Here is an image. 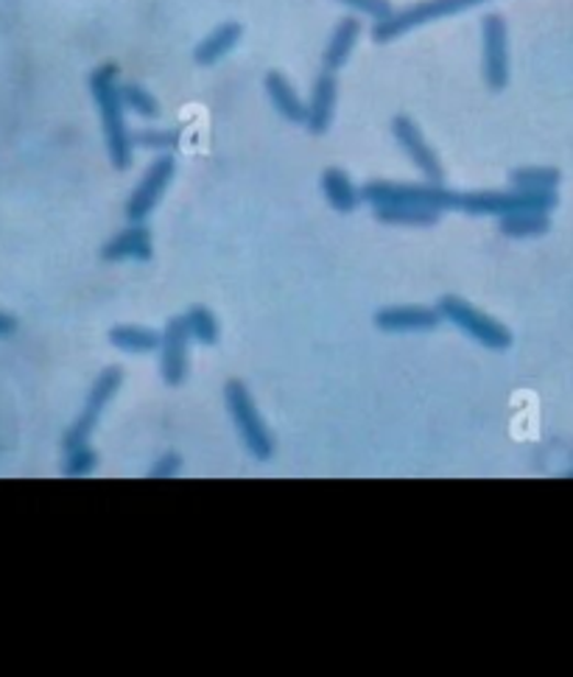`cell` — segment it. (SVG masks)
<instances>
[{"mask_svg":"<svg viewBox=\"0 0 573 677\" xmlns=\"http://www.w3.org/2000/svg\"><path fill=\"white\" fill-rule=\"evenodd\" d=\"M121 70L115 62H104L90 74V96H93L96 107H99L101 132H104V146L110 154V163L117 171H126L132 166V132L126 126V107L124 96H121V81H117Z\"/></svg>","mask_w":573,"mask_h":677,"instance_id":"1","label":"cell"},{"mask_svg":"<svg viewBox=\"0 0 573 677\" xmlns=\"http://www.w3.org/2000/svg\"><path fill=\"white\" fill-rule=\"evenodd\" d=\"M361 197L372 210L378 208H431L462 210V193L453 188H445V182H386V179H372L361 188Z\"/></svg>","mask_w":573,"mask_h":677,"instance_id":"2","label":"cell"},{"mask_svg":"<svg viewBox=\"0 0 573 677\" xmlns=\"http://www.w3.org/2000/svg\"><path fill=\"white\" fill-rule=\"evenodd\" d=\"M224 403H227V412L233 418L235 431H238L240 443L249 451V456L258 462L271 459L274 454V440H271L269 429H266L263 418H260L258 407H255L252 395L244 387V381H227L224 387Z\"/></svg>","mask_w":573,"mask_h":677,"instance_id":"3","label":"cell"},{"mask_svg":"<svg viewBox=\"0 0 573 677\" xmlns=\"http://www.w3.org/2000/svg\"><path fill=\"white\" fill-rule=\"evenodd\" d=\"M437 311L450 325H457L464 336L475 338V342H479L481 347H487V351H509L512 347L509 328L501 325L498 320H493V317L484 314V311H479L473 302L462 300V297H439Z\"/></svg>","mask_w":573,"mask_h":677,"instance_id":"4","label":"cell"},{"mask_svg":"<svg viewBox=\"0 0 573 677\" xmlns=\"http://www.w3.org/2000/svg\"><path fill=\"white\" fill-rule=\"evenodd\" d=\"M481 3H490V0H417L412 7L401 9L389 20H383V23H372L370 34L375 43H392V40L403 37V34L419 29V25L450 18V14L468 12V9L481 7Z\"/></svg>","mask_w":573,"mask_h":677,"instance_id":"5","label":"cell"},{"mask_svg":"<svg viewBox=\"0 0 573 677\" xmlns=\"http://www.w3.org/2000/svg\"><path fill=\"white\" fill-rule=\"evenodd\" d=\"M557 191H520V188H512V191H473L462 193V210H468L470 215H509L520 213V210H540V213H549L557 208Z\"/></svg>","mask_w":573,"mask_h":677,"instance_id":"6","label":"cell"},{"mask_svg":"<svg viewBox=\"0 0 573 677\" xmlns=\"http://www.w3.org/2000/svg\"><path fill=\"white\" fill-rule=\"evenodd\" d=\"M481 76L493 92L509 85V31L504 14L487 12L481 18Z\"/></svg>","mask_w":573,"mask_h":677,"instance_id":"7","label":"cell"},{"mask_svg":"<svg viewBox=\"0 0 573 677\" xmlns=\"http://www.w3.org/2000/svg\"><path fill=\"white\" fill-rule=\"evenodd\" d=\"M121 381H124L121 367H106L104 373L96 378L93 389H90V395H87V400H85V409H81L76 423L70 425L68 434H65V443H63L65 451L79 448V445H90V434H93L96 425H99L104 409L110 407V400L115 398L117 389H121Z\"/></svg>","mask_w":573,"mask_h":677,"instance_id":"8","label":"cell"},{"mask_svg":"<svg viewBox=\"0 0 573 677\" xmlns=\"http://www.w3.org/2000/svg\"><path fill=\"white\" fill-rule=\"evenodd\" d=\"M177 177V160L171 154H160L151 166L146 168L143 179L137 182V188L132 191V197L126 199V219L130 222H146L148 215L155 213V208L160 204L162 193L168 191L171 179Z\"/></svg>","mask_w":573,"mask_h":677,"instance_id":"9","label":"cell"},{"mask_svg":"<svg viewBox=\"0 0 573 677\" xmlns=\"http://www.w3.org/2000/svg\"><path fill=\"white\" fill-rule=\"evenodd\" d=\"M392 137H395L397 146H401L403 154L412 160V166L423 174V179H428V182H445L442 163H439L431 143L426 141L423 130L414 123V118L408 115L392 118Z\"/></svg>","mask_w":573,"mask_h":677,"instance_id":"10","label":"cell"},{"mask_svg":"<svg viewBox=\"0 0 573 677\" xmlns=\"http://www.w3.org/2000/svg\"><path fill=\"white\" fill-rule=\"evenodd\" d=\"M188 345H191V333L182 317H171L162 331V345H160V373L162 381L168 387H179L188 376Z\"/></svg>","mask_w":573,"mask_h":677,"instance_id":"11","label":"cell"},{"mask_svg":"<svg viewBox=\"0 0 573 677\" xmlns=\"http://www.w3.org/2000/svg\"><path fill=\"white\" fill-rule=\"evenodd\" d=\"M336 104H339V81H336V74L322 70L311 87V99L305 101V130L311 135H325L334 126Z\"/></svg>","mask_w":573,"mask_h":677,"instance_id":"12","label":"cell"},{"mask_svg":"<svg viewBox=\"0 0 573 677\" xmlns=\"http://www.w3.org/2000/svg\"><path fill=\"white\" fill-rule=\"evenodd\" d=\"M151 255H155V238L143 222H130V227L121 230L115 238L101 246V260H110V264H121V260L146 264V260H151Z\"/></svg>","mask_w":573,"mask_h":677,"instance_id":"13","label":"cell"},{"mask_svg":"<svg viewBox=\"0 0 573 677\" xmlns=\"http://www.w3.org/2000/svg\"><path fill=\"white\" fill-rule=\"evenodd\" d=\"M439 311L437 308H423V306H395L383 308L375 314V325L386 333H419V331H434L439 325Z\"/></svg>","mask_w":573,"mask_h":677,"instance_id":"14","label":"cell"},{"mask_svg":"<svg viewBox=\"0 0 573 677\" xmlns=\"http://www.w3.org/2000/svg\"><path fill=\"white\" fill-rule=\"evenodd\" d=\"M358 40H361V20H358V14H347L334 25L330 37H327L325 51H322V68L330 70V74L345 68Z\"/></svg>","mask_w":573,"mask_h":677,"instance_id":"15","label":"cell"},{"mask_svg":"<svg viewBox=\"0 0 573 677\" xmlns=\"http://www.w3.org/2000/svg\"><path fill=\"white\" fill-rule=\"evenodd\" d=\"M266 96H269L271 107L278 112L283 121L289 123H305V101L303 96L296 92V87L291 85V79L280 70H269L263 79Z\"/></svg>","mask_w":573,"mask_h":677,"instance_id":"16","label":"cell"},{"mask_svg":"<svg viewBox=\"0 0 573 677\" xmlns=\"http://www.w3.org/2000/svg\"><path fill=\"white\" fill-rule=\"evenodd\" d=\"M240 37H244V25L240 23H235V20L218 23L216 29L210 31L207 37L193 48V62L202 65V68L216 65V62H222L224 56L233 54V48L240 43Z\"/></svg>","mask_w":573,"mask_h":677,"instance_id":"17","label":"cell"},{"mask_svg":"<svg viewBox=\"0 0 573 677\" xmlns=\"http://www.w3.org/2000/svg\"><path fill=\"white\" fill-rule=\"evenodd\" d=\"M322 197H325V202L330 204L334 210H339V213H352V210L358 208V204L364 202V197H361V191L356 188V182L350 179V174L345 171V168H325L322 171Z\"/></svg>","mask_w":573,"mask_h":677,"instance_id":"18","label":"cell"},{"mask_svg":"<svg viewBox=\"0 0 573 677\" xmlns=\"http://www.w3.org/2000/svg\"><path fill=\"white\" fill-rule=\"evenodd\" d=\"M110 342L117 351L132 353V356H148V353L160 351L162 333L141 325H115L110 331Z\"/></svg>","mask_w":573,"mask_h":677,"instance_id":"19","label":"cell"},{"mask_svg":"<svg viewBox=\"0 0 573 677\" xmlns=\"http://www.w3.org/2000/svg\"><path fill=\"white\" fill-rule=\"evenodd\" d=\"M549 213H540V210H520V213L501 215V233L509 235V238H535V235L549 233Z\"/></svg>","mask_w":573,"mask_h":677,"instance_id":"20","label":"cell"},{"mask_svg":"<svg viewBox=\"0 0 573 677\" xmlns=\"http://www.w3.org/2000/svg\"><path fill=\"white\" fill-rule=\"evenodd\" d=\"M562 174L551 166H524L509 174L512 188L520 191H557Z\"/></svg>","mask_w":573,"mask_h":677,"instance_id":"21","label":"cell"},{"mask_svg":"<svg viewBox=\"0 0 573 677\" xmlns=\"http://www.w3.org/2000/svg\"><path fill=\"white\" fill-rule=\"evenodd\" d=\"M182 320H186L191 338H196L199 345H216L222 328H218V320L213 317L210 308H204V306L188 308L186 314H182Z\"/></svg>","mask_w":573,"mask_h":677,"instance_id":"22","label":"cell"},{"mask_svg":"<svg viewBox=\"0 0 573 677\" xmlns=\"http://www.w3.org/2000/svg\"><path fill=\"white\" fill-rule=\"evenodd\" d=\"M375 215L386 224H406V227H431L439 222V210L431 208H378Z\"/></svg>","mask_w":573,"mask_h":677,"instance_id":"23","label":"cell"},{"mask_svg":"<svg viewBox=\"0 0 573 677\" xmlns=\"http://www.w3.org/2000/svg\"><path fill=\"white\" fill-rule=\"evenodd\" d=\"M121 96H124V107L141 118H160V101L155 99V92H148L146 87L137 81H126L121 85Z\"/></svg>","mask_w":573,"mask_h":677,"instance_id":"24","label":"cell"},{"mask_svg":"<svg viewBox=\"0 0 573 677\" xmlns=\"http://www.w3.org/2000/svg\"><path fill=\"white\" fill-rule=\"evenodd\" d=\"M135 146L146 148V152H157V154H171L173 148L179 146L182 141V132L179 130H141L132 135Z\"/></svg>","mask_w":573,"mask_h":677,"instance_id":"25","label":"cell"},{"mask_svg":"<svg viewBox=\"0 0 573 677\" xmlns=\"http://www.w3.org/2000/svg\"><path fill=\"white\" fill-rule=\"evenodd\" d=\"M336 3L350 9V12L358 14V18L372 20V23H383V20H389L395 14L392 0H336Z\"/></svg>","mask_w":573,"mask_h":677,"instance_id":"26","label":"cell"},{"mask_svg":"<svg viewBox=\"0 0 573 677\" xmlns=\"http://www.w3.org/2000/svg\"><path fill=\"white\" fill-rule=\"evenodd\" d=\"M96 465H99V456H96V451L90 448V445H79V448L65 451L63 474L65 476H87V474H93Z\"/></svg>","mask_w":573,"mask_h":677,"instance_id":"27","label":"cell"},{"mask_svg":"<svg viewBox=\"0 0 573 677\" xmlns=\"http://www.w3.org/2000/svg\"><path fill=\"white\" fill-rule=\"evenodd\" d=\"M179 468H182V456L162 454L160 459L155 462V468L148 470V476H151V479H171V476L179 474Z\"/></svg>","mask_w":573,"mask_h":677,"instance_id":"28","label":"cell"},{"mask_svg":"<svg viewBox=\"0 0 573 677\" xmlns=\"http://www.w3.org/2000/svg\"><path fill=\"white\" fill-rule=\"evenodd\" d=\"M14 331H18V320H14V317H9V314H3V311H0V338L12 336Z\"/></svg>","mask_w":573,"mask_h":677,"instance_id":"29","label":"cell"},{"mask_svg":"<svg viewBox=\"0 0 573 677\" xmlns=\"http://www.w3.org/2000/svg\"><path fill=\"white\" fill-rule=\"evenodd\" d=\"M571 476H573V470H571Z\"/></svg>","mask_w":573,"mask_h":677,"instance_id":"30","label":"cell"}]
</instances>
